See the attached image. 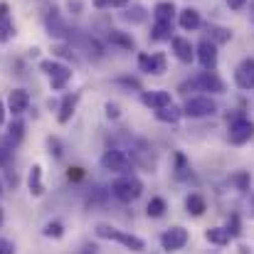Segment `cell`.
Masks as SVG:
<instances>
[{"label": "cell", "mask_w": 254, "mask_h": 254, "mask_svg": "<svg viewBox=\"0 0 254 254\" xmlns=\"http://www.w3.org/2000/svg\"><path fill=\"white\" fill-rule=\"evenodd\" d=\"M111 192H114V197L121 200V202H133V200L141 197L143 183H141V178H136V175H131V173H124L121 178H116V180L111 183Z\"/></svg>", "instance_id": "6da1fadb"}, {"label": "cell", "mask_w": 254, "mask_h": 254, "mask_svg": "<svg viewBox=\"0 0 254 254\" xmlns=\"http://www.w3.org/2000/svg\"><path fill=\"white\" fill-rule=\"evenodd\" d=\"M96 237L109 240V242H119V245H124L131 252H143L146 250V242L141 237H136L131 232H124V230H116L111 225H96Z\"/></svg>", "instance_id": "7a4b0ae2"}, {"label": "cell", "mask_w": 254, "mask_h": 254, "mask_svg": "<svg viewBox=\"0 0 254 254\" xmlns=\"http://www.w3.org/2000/svg\"><path fill=\"white\" fill-rule=\"evenodd\" d=\"M64 40H67V45L74 47L77 52H86L91 60H101V57H104V45H101L96 37L82 32V30H69Z\"/></svg>", "instance_id": "3957f363"}, {"label": "cell", "mask_w": 254, "mask_h": 254, "mask_svg": "<svg viewBox=\"0 0 254 254\" xmlns=\"http://www.w3.org/2000/svg\"><path fill=\"white\" fill-rule=\"evenodd\" d=\"M180 91L183 94H188V91H210V94H222L225 91V82L215 74V72H200V74H195L192 79H188V82H183L180 84Z\"/></svg>", "instance_id": "277c9868"}, {"label": "cell", "mask_w": 254, "mask_h": 254, "mask_svg": "<svg viewBox=\"0 0 254 254\" xmlns=\"http://www.w3.org/2000/svg\"><path fill=\"white\" fill-rule=\"evenodd\" d=\"M128 151H131V153H126V156L131 158V163H133V166L148 170V173H153V170H156L158 158H156V151L151 148V143H146V141H141V138H133V141H131V146H128Z\"/></svg>", "instance_id": "5b68a950"}, {"label": "cell", "mask_w": 254, "mask_h": 254, "mask_svg": "<svg viewBox=\"0 0 254 254\" xmlns=\"http://www.w3.org/2000/svg\"><path fill=\"white\" fill-rule=\"evenodd\" d=\"M217 114V104L210 96H190L183 106V116L188 119H205V116H215Z\"/></svg>", "instance_id": "8992f818"}, {"label": "cell", "mask_w": 254, "mask_h": 254, "mask_svg": "<svg viewBox=\"0 0 254 254\" xmlns=\"http://www.w3.org/2000/svg\"><path fill=\"white\" fill-rule=\"evenodd\" d=\"M131 158L126 156V151H121V148H109V151H104V156H101V168L104 170H111V173H119V175H124V173H128L131 170Z\"/></svg>", "instance_id": "52a82bcc"}, {"label": "cell", "mask_w": 254, "mask_h": 254, "mask_svg": "<svg viewBox=\"0 0 254 254\" xmlns=\"http://www.w3.org/2000/svg\"><path fill=\"white\" fill-rule=\"evenodd\" d=\"M254 136V124L245 116H235V121L230 124V143L232 146H245L250 143Z\"/></svg>", "instance_id": "ba28073f"}, {"label": "cell", "mask_w": 254, "mask_h": 254, "mask_svg": "<svg viewBox=\"0 0 254 254\" xmlns=\"http://www.w3.org/2000/svg\"><path fill=\"white\" fill-rule=\"evenodd\" d=\"M188 240H190L188 230L180 227V225H175V227H170V230H166V232L161 235V247H163L166 252H178V250H183V247L188 245Z\"/></svg>", "instance_id": "9c48e42d"}, {"label": "cell", "mask_w": 254, "mask_h": 254, "mask_svg": "<svg viewBox=\"0 0 254 254\" xmlns=\"http://www.w3.org/2000/svg\"><path fill=\"white\" fill-rule=\"evenodd\" d=\"M138 69L146 72V74H156L161 77L166 69H168V62H166V55L163 52H156V55H138Z\"/></svg>", "instance_id": "30bf717a"}, {"label": "cell", "mask_w": 254, "mask_h": 254, "mask_svg": "<svg viewBox=\"0 0 254 254\" xmlns=\"http://www.w3.org/2000/svg\"><path fill=\"white\" fill-rule=\"evenodd\" d=\"M45 27H47V35L55 37V40H64L67 32H69V27H67V22H64V17L60 15L57 7L47 10V15H45Z\"/></svg>", "instance_id": "8fae6325"}, {"label": "cell", "mask_w": 254, "mask_h": 254, "mask_svg": "<svg viewBox=\"0 0 254 254\" xmlns=\"http://www.w3.org/2000/svg\"><path fill=\"white\" fill-rule=\"evenodd\" d=\"M195 57H197V62L202 64V69L215 72V67H217V45H212L210 40H202V42L195 47Z\"/></svg>", "instance_id": "7c38bea8"}, {"label": "cell", "mask_w": 254, "mask_h": 254, "mask_svg": "<svg viewBox=\"0 0 254 254\" xmlns=\"http://www.w3.org/2000/svg\"><path fill=\"white\" fill-rule=\"evenodd\" d=\"M235 84L245 91L254 89V60H242L235 69Z\"/></svg>", "instance_id": "4fadbf2b"}, {"label": "cell", "mask_w": 254, "mask_h": 254, "mask_svg": "<svg viewBox=\"0 0 254 254\" xmlns=\"http://www.w3.org/2000/svg\"><path fill=\"white\" fill-rule=\"evenodd\" d=\"M27 106H30V94H27L25 89H12V91L7 94V111H10L12 116L25 114Z\"/></svg>", "instance_id": "5bb4252c"}, {"label": "cell", "mask_w": 254, "mask_h": 254, "mask_svg": "<svg viewBox=\"0 0 254 254\" xmlns=\"http://www.w3.org/2000/svg\"><path fill=\"white\" fill-rule=\"evenodd\" d=\"M141 101L148 109H163V106L173 104L170 91H163V89H158V91H141Z\"/></svg>", "instance_id": "9a60e30c"}, {"label": "cell", "mask_w": 254, "mask_h": 254, "mask_svg": "<svg viewBox=\"0 0 254 254\" xmlns=\"http://www.w3.org/2000/svg\"><path fill=\"white\" fill-rule=\"evenodd\" d=\"M178 25H180L185 32H192V30H197V27L202 25V17H200V12H197L195 7H185V10L178 12Z\"/></svg>", "instance_id": "2e32d148"}, {"label": "cell", "mask_w": 254, "mask_h": 254, "mask_svg": "<svg viewBox=\"0 0 254 254\" xmlns=\"http://www.w3.org/2000/svg\"><path fill=\"white\" fill-rule=\"evenodd\" d=\"M170 42H173V52H175V57L180 62H192L195 60V47L190 45V40H185V37H170Z\"/></svg>", "instance_id": "e0dca14e"}, {"label": "cell", "mask_w": 254, "mask_h": 254, "mask_svg": "<svg viewBox=\"0 0 254 254\" xmlns=\"http://www.w3.org/2000/svg\"><path fill=\"white\" fill-rule=\"evenodd\" d=\"M27 190H30V195H35V197H40V195H45V183H42V166H32L30 173H27Z\"/></svg>", "instance_id": "ac0fdd59"}, {"label": "cell", "mask_w": 254, "mask_h": 254, "mask_svg": "<svg viewBox=\"0 0 254 254\" xmlns=\"http://www.w3.org/2000/svg\"><path fill=\"white\" fill-rule=\"evenodd\" d=\"M69 79H72V69H69L67 64H62V62H60V64H57V69L50 74V84H52L55 91H62L64 86L69 84Z\"/></svg>", "instance_id": "d6986e66"}, {"label": "cell", "mask_w": 254, "mask_h": 254, "mask_svg": "<svg viewBox=\"0 0 254 254\" xmlns=\"http://www.w3.org/2000/svg\"><path fill=\"white\" fill-rule=\"evenodd\" d=\"M77 101H79V94H67L60 104V114H57V121L60 124H67L72 116H74V109H77Z\"/></svg>", "instance_id": "ffe728a7"}, {"label": "cell", "mask_w": 254, "mask_h": 254, "mask_svg": "<svg viewBox=\"0 0 254 254\" xmlns=\"http://www.w3.org/2000/svg\"><path fill=\"white\" fill-rule=\"evenodd\" d=\"M170 37H173V22L156 20L153 27H151V40H153V42H168Z\"/></svg>", "instance_id": "44dd1931"}, {"label": "cell", "mask_w": 254, "mask_h": 254, "mask_svg": "<svg viewBox=\"0 0 254 254\" xmlns=\"http://www.w3.org/2000/svg\"><path fill=\"white\" fill-rule=\"evenodd\" d=\"M153 114H156V119L163 121V124H178V121L183 119V109H178L175 104H168V106H163V109H153Z\"/></svg>", "instance_id": "7402d4cb"}, {"label": "cell", "mask_w": 254, "mask_h": 254, "mask_svg": "<svg viewBox=\"0 0 254 254\" xmlns=\"http://www.w3.org/2000/svg\"><path fill=\"white\" fill-rule=\"evenodd\" d=\"M185 210H188V215H192V217H200V215H205V210H207V202H205V197H202V195L192 192V195H188V197H185Z\"/></svg>", "instance_id": "603a6c76"}, {"label": "cell", "mask_w": 254, "mask_h": 254, "mask_svg": "<svg viewBox=\"0 0 254 254\" xmlns=\"http://www.w3.org/2000/svg\"><path fill=\"white\" fill-rule=\"evenodd\" d=\"M205 240L217 247H225V245H230L232 235L227 232V227H210V230H205Z\"/></svg>", "instance_id": "cb8c5ba5"}, {"label": "cell", "mask_w": 254, "mask_h": 254, "mask_svg": "<svg viewBox=\"0 0 254 254\" xmlns=\"http://www.w3.org/2000/svg\"><path fill=\"white\" fill-rule=\"evenodd\" d=\"M175 15H178V10H175V5L168 2V0H163V2H158V5L153 7V20H166V22H173V20H175Z\"/></svg>", "instance_id": "d4e9b609"}, {"label": "cell", "mask_w": 254, "mask_h": 254, "mask_svg": "<svg viewBox=\"0 0 254 254\" xmlns=\"http://www.w3.org/2000/svg\"><path fill=\"white\" fill-rule=\"evenodd\" d=\"M109 42L111 45H116V47H121V50H133L136 45H133V37L131 35H126V32H121V30H109Z\"/></svg>", "instance_id": "484cf974"}, {"label": "cell", "mask_w": 254, "mask_h": 254, "mask_svg": "<svg viewBox=\"0 0 254 254\" xmlns=\"http://www.w3.org/2000/svg\"><path fill=\"white\" fill-rule=\"evenodd\" d=\"M207 32H210V42L212 45H222V42H230L232 40V30L220 27V25H210Z\"/></svg>", "instance_id": "4316f807"}, {"label": "cell", "mask_w": 254, "mask_h": 254, "mask_svg": "<svg viewBox=\"0 0 254 254\" xmlns=\"http://www.w3.org/2000/svg\"><path fill=\"white\" fill-rule=\"evenodd\" d=\"M146 17H148V12H146V7H141V5H131V7L124 12V20H126V22H131V25L146 22Z\"/></svg>", "instance_id": "83f0119b"}, {"label": "cell", "mask_w": 254, "mask_h": 254, "mask_svg": "<svg viewBox=\"0 0 254 254\" xmlns=\"http://www.w3.org/2000/svg\"><path fill=\"white\" fill-rule=\"evenodd\" d=\"M166 210H168V205H166V200H163V197H153V200L148 202V207H146L148 217H163V215H166Z\"/></svg>", "instance_id": "f1b7e54d"}, {"label": "cell", "mask_w": 254, "mask_h": 254, "mask_svg": "<svg viewBox=\"0 0 254 254\" xmlns=\"http://www.w3.org/2000/svg\"><path fill=\"white\" fill-rule=\"evenodd\" d=\"M22 133H25V124L22 121H12L10 124V131H7V141L15 146V143L22 141Z\"/></svg>", "instance_id": "f546056e"}, {"label": "cell", "mask_w": 254, "mask_h": 254, "mask_svg": "<svg viewBox=\"0 0 254 254\" xmlns=\"http://www.w3.org/2000/svg\"><path fill=\"white\" fill-rule=\"evenodd\" d=\"M12 37H15V25H12V20H10V17L0 20V42L5 45V42H10Z\"/></svg>", "instance_id": "4dcf8cb0"}, {"label": "cell", "mask_w": 254, "mask_h": 254, "mask_svg": "<svg viewBox=\"0 0 254 254\" xmlns=\"http://www.w3.org/2000/svg\"><path fill=\"white\" fill-rule=\"evenodd\" d=\"M42 235L50 237V240H60V237L64 235V225H62V222H47L45 230H42Z\"/></svg>", "instance_id": "1f68e13d"}, {"label": "cell", "mask_w": 254, "mask_h": 254, "mask_svg": "<svg viewBox=\"0 0 254 254\" xmlns=\"http://www.w3.org/2000/svg\"><path fill=\"white\" fill-rule=\"evenodd\" d=\"M131 0H94L96 10H109V7H128Z\"/></svg>", "instance_id": "d6a6232c"}, {"label": "cell", "mask_w": 254, "mask_h": 254, "mask_svg": "<svg viewBox=\"0 0 254 254\" xmlns=\"http://www.w3.org/2000/svg\"><path fill=\"white\" fill-rule=\"evenodd\" d=\"M52 52H55L57 57H64V60H72V62H77L74 47H69V45H57V47H52Z\"/></svg>", "instance_id": "836d02e7"}, {"label": "cell", "mask_w": 254, "mask_h": 254, "mask_svg": "<svg viewBox=\"0 0 254 254\" xmlns=\"http://www.w3.org/2000/svg\"><path fill=\"white\" fill-rule=\"evenodd\" d=\"M227 232L232 235V240L242 235V222H240V215H237V212H235V215H230V225H227Z\"/></svg>", "instance_id": "e575fe53"}, {"label": "cell", "mask_w": 254, "mask_h": 254, "mask_svg": "<svg viewBox=\"0 0 254 254\" xmlns=\"http://www.w3.org/2000/svg\"><path fill=\"white\" fill-rule=\"evenodd\" d=\"M232 183L237 185V190H250V173H237V175H232Z\"/></svg>", "instance_id": "d590c367"}, {"label": "cell", "mask_w": 254, "mask_h": 254, "mask_svg": "<svg viewBox=\"0 0 254 254\" xmlns=\"http://www.w3.org/2000/svg\"><path fill=\"white\" fill-rule=\"evenodd\" d=\"M47 148H50V153H52L55 158H62V143H60V138L50 136V138H47Z\"/></svg>", "instance_id": "8d00e7d4"}, {"label": "cell", "mask_w": 254, "mask_h": 254, "mask_svg": "<svg viewBox=\"0 0 254 254\" xmlns=\"http://www.w3.org/2000/svg\"><path fill=\"white\" fill-rule=\"evenodd\" d=\"M104 109H106V119H119V116H121V106H119L116 101H109Z\"/></svg>", "instance_id": "74e56055"}, {"label": "cell", "mask_w": 254, "mask_h": 254, "mask_svg": "<svg viewBox=\"0 0 254 254\" xmlns=\"http://www.w3.org/2000/svg\"><path fill=\"white\" fill-rule=\"evenodd\" d=\"M116 82H119V84H124V86H128V89H136V91H141V82H138L136 77H119Z\"/></svg>", "instance_id": "f35d334b"}, {"label": "cell", "mask_w": 254, "mask_h": 254, "mask_svg": "<svg viewBox=\"0 0 254 254\" xmlns=\"http://www.w3.org/2000/svg\"><path fill=\"white\" fill-rule=\"evenodd\" d=\"M175 166H178V175H185V170H188V161H185V156H183V153H175Z\"/></svg>", "instance_id": "ab89813d"}, {"label": "cell", "mask_w": 254, "mask_h": 254, "mask_svg": "<svg viewBox=\"0 0 254 254\" xmlns=\"http://www.w3.org/2000/svg\"><path fill=\"white\" fill-rule=\"evenodd\" d=\"M67 178H69V180H74V183H77V180H82V178H84V168H69Z\"/></svg>", "instance_id": "60d3db41"}, {"label": "cell", "mask_w": 254, "mask_h": 254, "mask_svg": "<svg viewBox=\"0 0 254 254\" xmlns=\"http://www.w3.org/2000/svg\"><path fill=\"white\" fill-rule=\"evenodd\" d=\"M0 254H15V245L7 240H0Z\"/></svg>", "instance_id": "b9f144b4"}, {"label": "cell", "mask_w": 254, "mask_h": 254, "mask_svg": "<svg viewBox=\"0 0 254 254\" xmlns=\"http://www.w3.org/2000/svg\"><path fill=\"white\" fill-rule=\"evenodd\" d=\"M7 156H10V148H7V143H5V141H0V166L7 161Z\"/></svg>", "instance_id": "7bdbcfd3"}, {"label": "cell", "mask_w": 254, "mask_h": 254, "mask_svg": "<svg viewBox=\"0 0 254 254\" xmlns=\"http://www.w3.org/2000/svg\"><path fill=\"white\" fill-rule=\"evenodd\" d=\"M227 5H230L232 10H242V7L247 5V0H227Z\"/></svg>", "instance_id": "ee69618b"}, {"label": "cell", "mask_w": 254, "mask_h": 254, "mask_svg": "<svg viewBox=\"0 0 254 254\" xmlns=\"http://www.w3.org/2000/svg\"><path fill=\"white\" fill-rule=\"evenodd\" d=\"M7 12H10V5H7V2H0V20H5V17H10Z\"/></svg>", "instance_id": "f6af8a7d"}, {"label": "cell", "mask_w": 254, "mask_h": 254, "mask_svg": "<svg viewBox=\"0 0 254 254\" xmlns=\"http://www.w3.org/2000/svg\"><path fill=\"white\" fill-rule=\"evenodd\" d=\"M2 121H5V104L0 101V126H2Z\"/></svg>", "instance_id": "bcb514c9"}, {"label": "cell", "mask_w": 254, "mask_h": 254, "mask_svg": "<svg viewBox=\"0 0 254 254\" xmlns=\"http://www.w3.org/2000/svg\"><path fill=\"white\" fill-rule=\"evenodd\" d=\"M240 254H252V250H250L247 245H242V247H240Z\"/></svg>", "instance_id": "7dc6e473"}, {"label": "cell", "mask_w": 254, "mask_h": 254, "mask_svg": "<svg viewBox=\"0 0 254 254\" xmlns=\"http://www.w3.org/2000/svg\"><path fill=\"white\" fill-rule=\"evenodd\" d=\"M82 254H96V247H84V252Z\"/></svg>", "instance_id": "c3c4849f"}, {"label": "cell", "mask_w": 254, "mask_h": 254, "mask_svg": "<svg viewBox=\"0 0 254 254\" xmlns=\"http://www.w3.org/2000/svg\"><path fill=\"white\" fill-rule=\"evenodd\" d=\"M250 212H252V217H254V195H252V200H250Z\"/></svg>", "instance_id": "681fc988"}, {"label": "cell", "mask_w": 254, "mask_h": 254, "mask_svg": "<svg viewBox=\"0 0 254 254\" xmlns=\"http://www.w3.org/2000/svg\"><path fill=\"white\" fill-rule=\"evenodd\" d=\"M0 225H2V210H0Z\"/></svg>", "instance_id": "f907efd6"}, {"label": "cell", "mask_w": 254, "mask_h": 254, "mask_svg": "<svg viewBox=\"0 0 254 254\" xmlns=\"http://www.w3.org/2000/svg\"><path fill=\"white\" fill-rule=\"evenodd\" d=\"M252 20H254V2H252Z\"/></svg>", "instance_id": "816d5d0a"}, {"label": "cell", "mask_w": 254, "mask_h": 254, "mask_svg": "<svg viewBox=\"0 0 254 254\" xmlns=\"http://www.w3.org/2000/svg\"><path fill=\"white\" fill-rule=\"evenodd\" d=\"M0 195H2V185H0Z\"/></svg>", "instance_id": "f5cc1de1"}]
</instances>
